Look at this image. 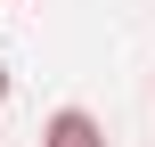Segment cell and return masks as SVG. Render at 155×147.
Returning <instances> with one entry per match:
<instances>
[{
  "mask_svg": "<svg viewBox=\"0 0 155 147\" xmlns=\"http://www.w3.org/2000/svg\"><path fill=\"white\" fill-rule=\"evenodd\" d=\"M0 98H8V74H0Z\"/></svg>",
  "mask_w": 155,
  "mask_h": 147,
  "instance_id": "obj_2",
  "label": "cell"
},
{
  "mask_svg": "<svg viewBox=\"0 0 155 147\" xmlns=\"http://www.w3.org/2000/svg\"><path fill=\"white\" fill-rule=\"evenodd\" d=\"M41 147H106V131H98V115L57 106V115H49V131H41Z\"/></svg>",
  "mask_w": 155,
  "mask_h": 147,
  "instance_id": "obj_1",
  "label": "cell"
}]
</instances>
